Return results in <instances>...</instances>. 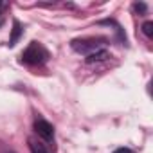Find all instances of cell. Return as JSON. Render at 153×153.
Returning a JSON list of instances; mask_svg holds the SVG:
<instances>
[{"label": "cell", "instance_id": "cell-6", "mask_svg": "<svg viewBox=\"0 0 153 153\" xmlns=\"http://www.w3.org/2000/svg\"><path fill=\"white\" fill-rule=\"evenodd\" d=\"M29 149H31V153H49L43 148V144H40V142H36L33 139H29Z\"/></svg>", "mask_w": 153, "mask_h": 153}, {"label": "cell", "instance_id": "cell-2", "mask_svg": "<svg viewBox=\"0 0 153 153\" xmlns=\"http://www.w3.org/2000/svg\"><path fill=\"white\" fill-rule=\"evenodd\" d=\"M106 43L105 38H81V40H72V49L79 54H94L97 51H103V45Z\"/></svg>", "mask_w": 153, "mask_h": 153}, {"label": "cell", "instance_id": "cell-4", "mask_svg": "<svg viewBox=\"0 0 153 153\" xmlns=\"http://www.w3.org/2000/svg\"><path fill=\"white\" fill-rule=\"evenodd\" d=\"M110 58V54L103 49V51H97V52H94V54H88L87 56V63H99V61H105V59H108Z\"/></svg>", "mask_w": 153, "mask_h": 153}, {"label": "cell", "instance_id": "cell-3", "mask_svg": "<svg viewBox=\"0 0 153 153\" xmlns=\"http://www.w3.org/2000/svg\"><path fill=\"white\" fill-rule=\"evenodd\" d=\"M34 131H36L43 140H52V139H54V128H52V124L47 123V121H43V119H38V121L34 123Z\"/></svg>", "mask_w": 153, "mask_h": 153}, {"label": "cell", "instance_id": "cell-8", "mask_svg": "<svg viewBox=\"0 0 153 153\" xmlns=\"http://www.w3.org/2000/svg\"><path fill=\"white\" fill-rule=\"evenodd\" d=\"M114 153H133L130 148H119V149H115Z\"/></svg>", "mask_w": 153, "mask_h": 153}, {"label": "cell", "instance_id": "cell-7", "mask_svg": "<svg viewBox=\"0 0 153 153\" xmlns=\"http://www.w3.org/2000/svg\"><path fill=\"white\" fill-rule=\"evenodd\" d=\"M142 33H144L148 38H151V36H153V22H144V24H142Z\"/></svg>", "mask_w": 153, "mask_h": 153}, {"label": "cell", "instance_id": "cell-1", "mask_svg": "<svg viewBox=\"0 0 153 153\" xmlns=\"http://www.w3.org/2000/svg\"><path fill=\"white\" fill-rule=\"evenodd\" d=\"M49 59V52H47V49L42 45V43H38V42H33L24 52H22V61H25V63H29V65H42V63H45Z\"/></svg>", "mask_w": 153, "mask_h": 153}, {"label": "cell", "instance_id": "cell-5", "mask_svg": "<svg viewBox=\"0 0 153 153\" xmlns=\"http://www.w3.org/2000/svg\"><path fill=\"white\" fill-rule=\"evenodd\" d=\"M20 34H22V27H20L18 22H15V24H13V36H11V40H9V47H13V45L18 42Z\"/></svg>", "mask_w": 153, "mask_h": 153}, {"label": "cell", "instance_id": "cell-9", "mask_svg": "<svg viewBox=\"0 0 153 153\" xmlns=\"http://www.w3.org/2000/svg\"><path fill=\"white\" fill-rule=\"evenodd\" d=\"M133 9H135V11H146V6H144V4H135Z\"/></svg>", "mask_w": 153, "mask_h": 153}, {"label": "cell", "instance_id": "cell-10", "mask_svg": "<svg viewBox=\"0 0 153 153\" xmlns=\"http://www.w3.org/2000/svg\"><path fill=\"white\" fill-rule=\"evenodd\" d=\"M7 153H13V151H7Z\"/></svg>", "mask_w": 153, "mask_h": 153}]
</instances>
